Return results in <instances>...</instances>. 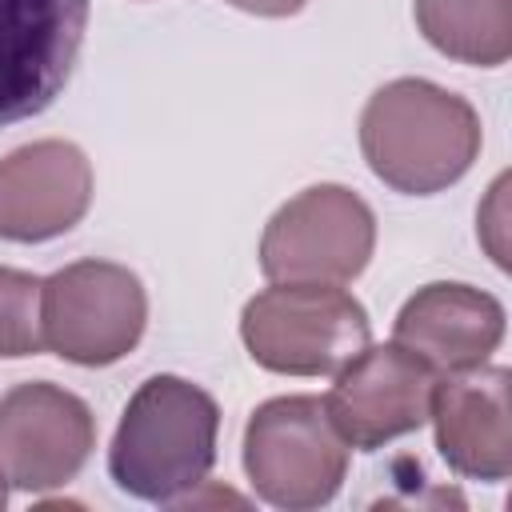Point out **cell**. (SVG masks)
<instances>
[{"label": "cell", "instance_id": "13", "mask_svg": "<svg viewBox=\"0 0 512 512\" xmlns=\"http://www.w3.org/2000/svg\"><path fill=\"white\" fill-rule=\"evenodd\" d=\"M416 24L432 48L476 68L512 52V0H416Z\"/></svg>", "mask_w": 512, "mask_h": 512}, {"label": "cell", "instance_id": "11", "mask_svg": "<svg viewBox=\"0 0 512 512\" xmlns=\"http://www.w3.org/2000/svg\"><path fill=\"white\" fill-rule=\"evenodd\" d=\"M508 368H464L432 388L428 420L436 424V448L460 476L504 480L512 472V424H508Z\"/></svg>", "mask_w": 512, "mask_h": 512}, {"label": "cell", "instance_id": "10", "mask_svg": "<svg viewBox=\"0 0 512 512\" xmlns=\"http://www.w3.org/2000/svg\"><path fill=\"white\" fill-rule=\"evenodd\" d=\"M92 204V164L68 140H36L0 160V236L36 244L68 232Z\"/></svg>", "mask_w": 512, "mask_h": 512}, {"label": "cell", "instance_id": "2", "mask_svg": "<svg viewBox=\"0 0 512 512\" xmlns=\"http://www.w3.org/2000/svg\"><path fill=\"white\" fill-rule=\"evenodd\" d=\"M220 408L216 400L180 376H152L128 400L112 448V480L152 504H176L200 488L216 460Z\"/></svg>", "mask_w": 512, "mask_h": 512}, {"label": "cell", "instance_id": "14", "mask_svg": "<svg viewBox=\"0 0 512 512\" xmlns=\"http://www.w3.org/2000/svg\"><path fill=\"white\" fill-rule=\"evenodd\" d=\"M40 348V280L20 268H0V356L20 360Z\"/></svg>", "mask_w": 512, "mask_h": 512}, {"label": "cell", "instance_id": "1", "mask_svg": "<svg viewBox=\"0 0 512 512\" xmlns=\"http://www.w3.org/2000/svg\"><path fill=\"white\" fill-rule=\"evenodd\" d=\"M360 148L388 188L432 196L472 168L480 152V116L464 96L404 76L364 104Z\"/></svg>", "mask_w": 512, "mask_h": 512}, {"label": "cell", "instance_id": "3", "mask_svg": "<svg viewBox=\"0 0 512 512\" xmlns=\"http://www.w3.org/2000/svg\"><path fill=\"white\" fill-rule=\"evenodd\" d=\"M248 356L284 376L340 372L372 336L368 312L340 284H276L244 304Z\"/></svg>", "mask_w": 512, "mask_h": 512}, {"label": "cell", "instance_id": "15", "mask_svg": "<svg viewBox=\"0 0 512 512\" xmlns=\"http://www.w3.org/2000/svg\"><path fill=\"white\" fill-rule=\"evenodd\" d=\"M228 4L240 8V12H252V16H292L308 0H228Z\"/></svg>", "mask_w": 512, "mask_h": 512}, {"label": "cell", "instance_id": "6", "mask_svg": "<svg viewBox=\"0 0 512 512\" xmlns=\"http://www.w3.org/2000/svg\"><path fill=\"white\" fill-rule=\"evenodd\" d=\"M372 248V208L344 184H316L276 208L260 236V268L276 284H348Z\"/></svg>", "mask_w": 512, "mask_h": 512}, {"label": "cell", "instance_id": "7", "mask_svg": "<svg viewBox=\"0 0 512 512\" xmlns=\"http://www.w3.org/2000/svg\"><path fill=\"white\" fill-rule=\"evenodd\" d=\"M88 0H0V124L40 116L68 84Z\"/></svg>", "mask_w": 512, "mask_h": 512}, {"label": "cell", "instance_id": "16", "mask_svg": "<svg viewBox=\"0 0 512 512\" xmlns=\"http://www.w3.org/2000/svg\"><path fill=\"white\" fill-rule=\"evenodd\" d=\"M8 504V488H4V476H0V508Z\"/></svg>", "mask_w": 512, "mask_h": 512}, {"label": "cell", "instance_id": "12", "mask_svg": "<svg viewBox=\"0 0 512 512\" xmlns=\"http://www.w3.org/2000/svg\"><path fill=\"white\" fill-rule=\"evenodd\" d=\"M392 336L432 372H464L496 352L504 336V308L480 288L440 280L404 300Z\"/></svg>", "mask_w": 512, "mask_h": 512}, {"label": "cell", "instance_id": "4", "mask_svg": "<svg viewBox=\"0 0 512 512\" xmlns=\"http://www.w3.org/2000/svg\"><path fill=\"white\" fill-rule=\"evenodd\" d=\"M244 468L268 504L320 508L344 484L348 444L320 396H276L244 428Z\"/></svg>", "mask_w": 512, "mask_h": 512}, {"label": "cell", "instance_id": "9", "mask_svg": "<svg viewBox=\"0 0 512 512\" xmlns=\"http://www.w3.org/2000/svg\"><path fill=\"white\" fill-rule=\"evenodd\" d=\"M436 372L404 344L360 348L340 372L324 408L348 448H380L396 436L416 432L432 408Z\"/></svg>", "mask_w": 512, "mask_h": 512}, {"label": "cell", "instance_id": "5", "mask_svg": "<svg viewBox=\"0 0 512 512\" xmlns=\"http://www.w3.org/2000/svg\"><path fill=\"white\" fill-rule=\"evenodd\" d=\"M148 320L136 272L112 260H76L40 280V336L60 360L104 368L128 356Z\"/></svg>", "mask_w": 512, "mask_h": 512}, {"label": "cell", "instance_id": "8", "mask_svg": "<svg viewBox=\"0 0 512 512\" xmlns=\"http://www.w3.org/2000/svg\"><path fill=\"white\" fill-rule=\"evenodd\" d=\"M96 424L80 396L32 380L0 396V476L12 488L44 492L68 484L92 456Z\"/></svg>", "mask_w": 512, "mask_h": 512}]
</instances>
